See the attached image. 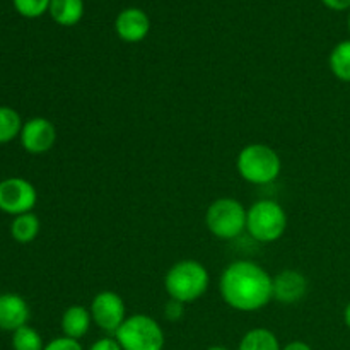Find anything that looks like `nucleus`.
I'll return each instance as SVG.
<instances>
[{
	"label": "nucleus",
	"instance_id": "1",
	"mask_svg": "<svg viewBox=\"0 0 350 350\" xmlns=\"http://www.w3.org/2000/svg\"><path fill=\"white\" fill-rule=\"evenodd\" d=\"M219 291L229 308L253 313L273 299V277L258 263L238 260L222 270Z\"/></svg>",
	"mask_w": 350,
	"mask_h": 350
},
{
	"label": "nucleus",
	"instance_id": "2",
	"mask_svg": "<svg viewBox=\"0 0 350 350\" xmlns=\"http://www.w3.org/2000/svg\"><path fill=\"white\" fill-rule=\"evenodd\" d=\"M211 286L208 270L197 260H181L176 262L164 277V289L170 299L180 303H195L207 293Z\"/></svg>",
	"mask_w": 350,
	"mask_h": 350
},
{
	"label": "nucleus",
	"instance_id": "3",
	"mask_svg": "<svg viewBox=\"0 0 350 350\" xmlns=\"http://www.w3.org/2000/svg\"><path fill=\"white\" fill-rule=\"evenodd\" d=\"M239 176L252 185H269L279 178L282 171L280 156L265 144H250L243 147L236 159Z\"/></svg>",
	"mask_w": 350,
	"mask_h": 350
},
{
	"label": "nucleus",
	"instance_id": "4",
	"mask_svg": "<svg viewBox=\"0 0 350 350\" xmlns=\"http://www.w3.org/2000/svg\"><path fill=\"white\" fill-rule=\"evenodd\" d=\"M286 229L287 214L277 202L258 200L248 208L246 231L255 241L273 243L282 238Z\"/></svg>",
	"mask_w": 350,
	"mask_h": 350
},
{
	"label": "nucleus",
	"instance_id": "5",
	"mask_svg": "<svg viewBox=\"0 0 350 350\" xmlns=\"http://www.w3.org/2000/svg\"><path fill=\"white\" fill-rule=\"evenodd\" d=\"M123 350H163L164 332L154 318L147 314H133L123 321L115 334Z\"/></svg>",
	"mask_w": 350,
	"mask_h": 350
},
{
	"label": "nucleus",
	"instance_id": "6",
	"mask_svg": "<svg viewBox=\"0 0 350 350\" xmlns=\"http://www.w3.org/2000/svg\"><path fill=\"white\" fill-rule=\"evenodd\" d=\"M248 211L236 198H217L212 202L205 214L207 229L219 239H234L246 231Z\"/></svg>",
	"mask_w": 350,
	"mask_h": 350
},
{
	"label": "nucleus",
	"instance_id": "7",
	"mask_svg": "<svg viewBox=\"0 0 350 350\" xmlns=\"http://www.w3.org/2000/svg\"><path fill=\"white\" fill-rule=\"evenodd\" d=\"M38 202V191L33 183L19 176L0 181V211L9 215L27 214Z\"/></svg>",
	"mask_w": 350,
	"mask_h": 350
},
{
	"label": "nucleus",
	"instance_id": "8",
	"mask_svg": "<svg viewBox=\"0 0 350 350\" xmlns=\"http://www.w3.org/2000/svg\"><path fill=\"white\" fill-rule=\"evenodd\" d=\"M89 311H91L92 321L106 334L115 335L123 321L126 320L125 303H123L122 296L113 291H103V293L96 294Z\"/></svg>",
	"mask_w": 350,
	"mask_h": 350
},
{
	"label": "nucleus",
	"instance_id": "9",
	"mask_svg": "<svg viewBox=\"0 0 350 350\" xmlns=\"http://www.w3.org/2000/svg\"><path fill=\"white\" fill-rule=\"evenodd\" d=\"M19 140L26 152L44 154L57 142V129L48 118L34 116L24 122Z\"/></svg>",
	"mask_w": 350,
	"mask_h": 350
},
{
	"label": "nucleus",
	"instance_id": "10",
	"mask_svg": "<svg viewBox=\"0 0 350 350\" xmlns=\"http://www.w3.org/2000/svg\"><path fill=\"white\" fill-rule=\"evenodd\" d=\"M115 31L125 43H139L146 40L150 31V19L142 9L129 7L123 9L115 19Z\"/></svg>",
	"mask_w": 350,
	"mask_h": 350
},
{
	"label": "nucleus",
	"instance_id": "11",
	"mask_svg": "<svg viewBox=\"0 0 350 350\" xmlns=\"http://www.w3.org/2000/svg\"><path fill=\"white\" fill-rule=\"evenodd\" d=\"M308 279L297 270H282L273 277V299L282 304H294L304 299Z\"/></svg>",
	"mask_w": 350,
	"mask_h": 350
},
{
	"label": "nucleus",
	"instance_id": "12",
	"mask_svg": "<svg viewBox=\"0 0 350 350\" xmlns=\"http://www.w3.org/2000/svg\"><path fill=\"white\" fill-rule=\"evenodd\" d=\"M29 304L23 296L14 293L0 294V330L16 332L29 321Z\"/></svg>",
	"mask_w": 350,
	"mask_h": 350
},
{
	"label": "nucleus",
	"instance_id": "13",
	"mask_svg": "<svg viewBox=\"0 0 350 350\" xmlns=\"http://www.w3.org/2000/svg\"><path fill=\"white\" fill-rule=\"evenodd\" d=\"M92 317L91 311L84 306H70L64 311L62 314L60 327L64 332V337L74 338V340H81L85 337L91 328Z\"/></svg>",
	"mask_w": 350,
	"mask_h": 350
},
{
	"label": "nucleus",
	"instance_id": "14",
	"mask_svg": "<svg viewBox=\"0 0 350 350\" xmlns=\"http://www.w3.org/2000/svg\"><path fill=\"white\" fill-rule=\"evenodd\" d=\"M48 12L60 26H75L84 17V0H51Z\"/></svg>",
	"mask_w": 350,
	"mask_h": 350
},
{
	"label": "nucleus",
	"instance_id": "15",
	"mask_svg": "<svg viewBox=\"0 0 350 350\" xmlns=\"http://www.w3.org/2000/svg\"><path fill=\"white\" fill-rule=\"evenodd\" d=\"M40 219L33 214V212H27V214L16 215L10 222V236L14 238V241L21 243V245H27V243L34 241L36 236L40 234Z\"/></svg>",
	"mask_w": 350,
	"mask_h": 350
},
{
	"label": "nucleus",
	"instance_id": "16",
	"mask_svg": "<svg viewBox=\"0 0 350 350\" xmlns=\"http://www.w3.org/2000/svg\"><path fill=\"white\" fill-rule=\"evenodd\" d=\"M238 350H282V347L269 328H253L241 338Z\"/></svg>",
	"mask_w": 350,
	"mask_h": 350
},
{
	"label": "nucleus",
	"instance_id": "17",
	"mask_svg": "<svg viewBox=\"0 0 350 350\" xmlns=\"http://www.w3.org/2000/svg\"><path fill=\"white\" fill-rule=\"evenodd\" d=\"M328 65L338 81L350 84V40L335 44L328 57Z\"/></svg>",
	"mask_w": 350,
	"mask_h": 350
},
{
	"label": "nucleus",
	"instance_id": "18",
	"mask_svg": "<svg viewBox=\"0 0 350 350\" xmlns=\"http://www.w3.org/2000/svg\"><path fill=\"white\" fill-rule=\"evenodd\" d=\"M21 115L10 106H0V144H9L21 135L23 130Z\"/></svg>",
	"mask_w": 350,
	"mask_h": 350
},
{
	"label": "nucleus",
	"instance_id": "19",
	"mask_svg": "<svg viewBox=\"0 0 350 350\" xmlns=\"http://www.w3.org/2000/svg\"><path fill=\"white\" fill-rule=\"evenodd\" d=\"M14 350H43L44 344L41 335L33 327H21L12 334Z\"/></svg>",
	"mask_w": 350,
	"mask_h": 350
},
{
	"label": "nucleus",
	"instance_id": "20",
	"mask_svg": "<svg viewBox=\"0 0 350 350\" xmlns=\"http://www.w3.org/2000/svg\"><path fill=\"white\" fill-rule=\"evenodd\" d=\"M51 0H12L14 9L27 19H36L50 10Z\"/></svg>",
	"mask_w": 350,
	"mask_h": 350
},
{
	"label": "nucleus",
	"instance_id": "21",
	"mask_svg": "<svg viewBox=\"0 0 350 350\" xmlns=\"http://www.w3.org/2000/svg\"><path fill=\"white\" fill-rule=\"evenodd\" d=\"M43 350H84V349H82L81 342L79 340H74V338H68V337H58V338H53L51 342H48Z\"/></svg>",
	"mask_w": 350,
	"mask_h": 350
},
{
	"label": "nucleus",
	"instance_id": "22",
	"mask_svg": "<svg viewBox=\"0 0 350 350\" xmlns=\"http://www.w3.org/2000/svg\"><path fill=\"white\" fill-rule=\"evenodd\" d=\"M183 313H185V304L176 299H170L166 303V306H164V317H166L170 321L181 320Z\"/></svg>",
	"mask_w": 350,
	"mask_h": 350
},
{
	"label": "nucleus",
	"instance_id": "23",
	"mask_svg": "<svg viewBox=\"0 0 350 350\" xmlns=\"http://www.w3.org/2000/svg\"><path fill=\"white\" fill-rule=\"evenodd\" d=\"M89 350H123V349L122 345L116 342V338L105 337V338H99L98 342H94Z\"/></svg>",
	"mask_w": 350,
	"mask_h": 350
},
{
	"label": "nucleus",
	"instance_id": "24",
	"mask_svg": "<svg viewBox=\"0 0 350 350\" xmlns=\"http://www.w3.org/2000/svg\"><path fill=\"white\" fill-rule=\"evenodd\" d=\"M325 7L335 12H344V10H350V0H321Z\"/></svg>",
	"mask_w": 350,
	"mask_h": 350
},
{
	"label": "nucleus",
	"instance_id": "25",
	"mask_svg": "<svg viewBox=\"0 0 350 350\" xmlns=\"http://www.w3.org/2000/svg\"><path fill=\"white\" fill-rule=\"evenodd\" d=\"M282 350H313V347L303 340H294L291 344H287L286 347H282Z\"/></svg>",
	"mask_w": 350,
	"mask_h": 350
},
{
	"label": "nucleus",
	"instance_id": "26",
	"mask_svg": "<svg viewBox=\"0 0 350 350\" xmlns=\"http://www.w3.org/2000/svg\"><path fill=\"white\" fill-rule=\"evenodd\" d=\"M344 321H345V327L350 330V303L345 306V310H344Z\"/></svg>",
	"mask_w": 350,
	"mask_h": 350
},
{
	"label": "nucleus",
	"instance_id": "27",
	"mask_svg": "<svg viewBox=\"0 0 350 350\" xmlns=\"http://www.w3.org/2000/svg\"><path fill=\"white\" fill-rule=\"evenodd\" d=\"M207 350H229L228 347H222V345H212V347H208Z\"/></svg>",
	"mask_w": 350,
	"mask_h": 350
},
{
	"label": "nucleus",
	"instance_id": "28",
	"mask_svg": "<svg viewBox=\"0 0 350 350\" xmlns=\"http://www.w3.org/2000/svg\"><path fill=\"white\" fill-rule=\"evenodd\" d=\"M347 26H349V33H350V10H349V19H347Z\"/></svg>",
	"mask_w": 350,
	"mask_h": 350
}]
</instances>
